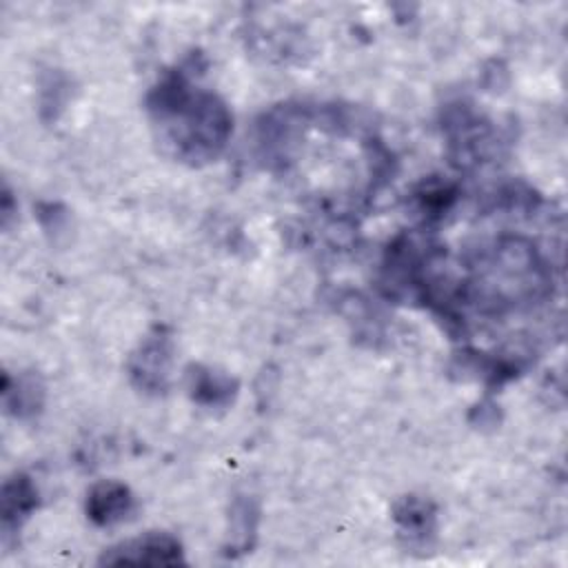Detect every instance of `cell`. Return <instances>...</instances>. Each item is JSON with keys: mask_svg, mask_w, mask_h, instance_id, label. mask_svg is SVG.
<instances>
[{"mask_svg": "<svg viewBox=\"0 0 568 568\" xmlns=\"http://www.w3.org/2000/svg\"><path fill=\"white\" fill-rule=\"evenodd\" d=\"M191 397L209 408H224L237 393V382L202 364H191L186 373Z\"/></svg>", "mask_w": 568, "mask_h": 568, "instance_id": "9c48e42d", "label": "cell"}, {"mask_svg": "<svg viewBox=\"0 0 568 568\" xmlns=\"http://www.w3.org/2000/svg\"><path fill=\"white\" fill-rule=\"evenodd\" d=\"M135 508V499L133 493L126 484L115 481V479H104L91 486V490L87 493V517L102 528L122 524L131 517Z\"/></svg>", "mask_w": 568, "mask_h": 568, "instance_id": "8992f818", "label": "cell"}, {"mask_svg": "<svg viewBox=\"0 0 568 568\" xmlns=\"http://www.w3.org/2000/svg\"><path fill=\"white\" fill-rule=\"evenodd\" d=\"M0 515H2V532L4 537L18 532L22 524L38 508V488L29 475L16 473L2 484L0 493Z\"/></svg>", "mask_w": 568, "mask_h": 568, "instance_id": "ba28073f", "label": "cell"}, {"mask_svg": "<svg viewBox=\"0 0 568 568\" xmlns=\"http://www.w3.org/2000/svg\"><path fill=\"white\" fill-rule=\"evenodd\" d=\"M184 561L186 559L180 539L160 530H151L140 537L109 546L98 559L100 566H178Z\"/></svg>", "mask_w": 568, "mask_h": 568, "instance_id": "3957f363", "label": "cell"}, {"mask_svg": "<svg viewBox=\"0 0 568 568\" xmlns=\"http://www.w3.org/2000/svg\"><path fill=\"white\" fill-rule=\"evenodd\" d=\"M146 111L160 149L191 166L215 160L233 133L224 100L195 87L182 71L166 73L151 89Z\"/></svg>", "mask_w": 568, "mask_h": 568, "instance_id": "6da1fadb", "label": "cell"}, {"mask_svg": "<svg viewBox=\"0 0 568 568\" xmlns=\"http://www.w3.org/2000/svg\"><path fill=\"white\" fill-rule=\"evenodd\" d=\"M260 526V504L251 495H237L229 510V528L226 541L222 546V555L235 559L253 550Z\"/></svg>", "mask_w": 568, "mask_h": 568, "instance_id": "52a82bcc", "label": "cell"}, {"mask_svg": "<svg viewBox=\"0 0 568 568\" xmlns=\"http://www.w3.org/2000/svg\"><path fill=\"white\" fill-rule=\"evenodd\" d=\"M173 366V342L164 331L146 335L129 357V377L144 393H164Z\"/></svg>", "mask_w": 568, "mask_h": 568, "instance_id": "277c9868", "label": "cell"}, {"mask_svg": "<svg viewBox=\"0 0 568 568\" xmlns=\"http://www.w3.org/2000/svg\"><path fill=\"white\" fill-rule=\"evenodd\" d=\"M546 288L548 273L535 246L524 237H501L495 242L473 280V297L488 313L537 300Z\"/></svg>", "mask_w": 568, "mask_h": 568, "instance_id": "7a4b0ae2", "label": "cell"}, {"mask_svg": "<svg viewBox=\"0 0 568 568\" xmlns=\"http://www.w3.org/2000/svg\"><path fill=\"white\" fill-rule=\"evenodd\" d=\"M2 397H4V408L13 417L27 419V417H33L42 410L44 384L33 373H22L16 379H11L9 373H4Z\"/></svg>", "mask_w": 568, "mask_h": 568, "instance_id": "30bf717a", "label": "cell"}, {"mask_svg": "<svg viewBox=\"0 0 568 568\" xmlns=\"http://www.w3.org/2000/svg\"><path fill=\"white\" fill-rule=\"evenodd\" d=\"M393 519L404 546L410 552L413 548L426 552L424 548L430 546L437 530V510L433 501L417 495H404L393 506Z\"/></svg>", "mask_w": 568, "mask_h": 568, "instance_id": "5b68a950", "label": "cell"}]
</instances>
